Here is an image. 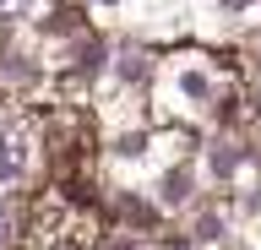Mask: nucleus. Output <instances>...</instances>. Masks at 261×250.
<instances>
[{
  "mask_svg": "<svg viewBox=\"0 0 261 250\" xmlns=\"http://www.w3.org/2000/svg\"><path fill=\"white\" fill-rule=\"evenodd\" d=\"M33 163V136L22 120H6L0 125V185H16Z\"/></svg>",
  "mask_w": 261,
  "mask_h": 250,
  "instance_id": "1",
  "label": "nucleus"
},
{
  "mask_svg": "<svg viewBox=\"0 0 261 250\" xmlns=\"http://www.w3.org/2000/svg\"><path fill=\"white\" fill-rule=\"evenodd\" d=\"M33 6H38V0H0V22H22V17H33Z\"/></svg>",
  "mask_w": 261,
  "mask_h": 250,
  "instance_id": "2",
  "label": "nucleus"
},
{
  "mask_svg": "<svg viewBox=\"0 0 261 250\" xmlns=\"http://www.w3.org/2000/svg\"><path fill=\"white\" fill-rule=\"evenodd\" d=\"M11 229H16V217H11V207H0V250L11 245Z\"/></svg>",
  "mask_w": 261,
  "mask_h": 250,
  "instance_id": "3",
  "label": "nucleus"
}]
</instances>
